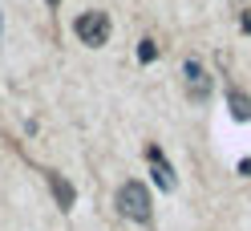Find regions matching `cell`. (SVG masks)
Returning a JSON list of instances; mask_svg holds the SVG:
<instances>
[{"instance_id": "obj_1", "label": "cell", "mask_w": 251, "mask_h": 231, "mask_svg": "<svg viewBox=\"0 0 251 231\" xmlns=\"http://www.w3.org/2000/svg\"><path fill=\"white\" fill-rule=\"evenodd\" d=\"M114 203H118V215H122V219H130V223H150V215H154L150 191H146V182H138V179L122 182Z\"/></svg>"}, {"instance_id": "obj_2", "label": "cell", "mask_w": 251, "mask_h": 231, "mask_svg": "<svg viewBox=\"0 0 251 231\" xmlns=\"http://www.w3.org/2000/svg\"><path fill=\"white\" fill-rule=\"evenodd\" d=\"M73 33L81 37V45L98 49V45L109 41V17H105V12H98V8H89V12H81V17L73 21Z\"/></svg>"}, {"instance_id": "obj_3", "label": "cell", "mask_w": 251, "mask_h": 231, "mask_svg": "<svg viewBox=\"0 0 251 231\" xmlns=\"http://www.w3.org/2000/svg\"><path fill=\"white\" fill-rule=\"evenodd\" d=\"M182 73H186V98L191 102H207L211 98V73L202 69L199 61H186Z\"/></svg>"}, {"instance_id": "obj_4", "label": "cell", "mask_w": 251, "mask_h": 231, "mask_svg": "<svg viewBox=\"0 0 251 231\" xmlns=\"http://www.w3.org/2000/svg\"><path fill=\"white\" fill-rule=\"evenodd\" d=\"M146 158H150L154 182H158L162 191H175V187H178V179H175V171H170V162L162 158V150H158V146H146Z\"/></svg>"}, {"instance_id": "obj_5", "label": "cell", "mask_w": 251, "mask_h": 231, "mask_svg": "<svg viewBox=\"0 0 251 231\" xmlns=\"http://www.w3.org/2000/svg\"><path fill=\"white\" fill-rule=\"evenodd\" d=\"M49 187H53V199H57V207L61 211H69L73 207V199H77V191H73V182H65L57 171H49Z\"/></svg>"}, {"instance_id": "obj_6", "label": "cell", "mask_w": 251, "mask_h": 231, "mask_svg": "<svg viewBox=\"0 0 251 231\" xmlns=\"http://www.w3.org/2000/svg\"><path fill=\"white\" fill-rule=\"evenodd\" d=\"M227 102H231V114L239 118V122H243V118L251 122V98L243 94V89H231V94H227Z\"/></svg>"}, {"instance_id": "obj_7", "label": "cell", "mask_w": 251, "mask_h": 231, "mask_svg": "<svg viewBox=\"0 0 251 231\" xmlns=\"http://www.w3.org/2000/svg\"><path fill=\"white\" fill-rule=\"evenodd\" d=\"M138 57H142V61H154V57H158V45H154V41H142V45H138Z\"/></svg>"}, {"instance_id": "obj_8", "label": "cell", "mask_w": 251, "mask_h": 231, "mask_svg": "<svg viewBox=\"0 0 251 231\" xmlns=\"http://www.w3.org/2000/svg\"><path fill=\"white\" fill-rule=\"evenodd\" d=\"M239 175H251V158H247V162H239Z\"/></svg>"}, {"instance_id": "obj_9", "label": "cell", "mask_w": 251, "mask_h": 231, "mask_svg": "<svg viewBox=\"0 0 251 231\" xmlns=\"http://www.w3.org/2000/svg\"><path fill=\"white\" fill-rule=\"evenodd\" d=\"M49 4H61V0H49Z\"/></svg>"}]
</instances>
